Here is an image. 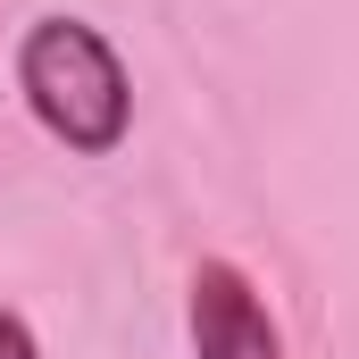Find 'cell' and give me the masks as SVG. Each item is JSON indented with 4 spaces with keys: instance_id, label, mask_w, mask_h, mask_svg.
I'll list each match as a JSON object with an SVG mask.
<instances>
[{
    "instance_id": "3957f363",
    "label": "cell",
    "mask_w": 359,
    "mask_h": 359,
    "mask_svg": "<svg viewBox=\"0 0 359 359\" xmlns=\"http://www.w3.org/2000/svg\"><path fill=\"white\" fill-rule=\"evenodd\" d=\"M0 359H42V343H34V326H25L17 309H0Z\"/></svg>"
},
{
    "instance_id": "6da1fadb",
    "label": "cell",
    "mask_w": 359,
    "mask_h": 359,
    "mask_svg": "<svg viewBox=\"0 0 359 359\" xmlns=\"http://www.w3.org/2000/svg\"><path fill=\"white\" fill-rule=\"evenodd\" d=\"M17 92L34 109V126L50 142H67L76 159H109L134 126V84L109 50V34L84 17H34L17 42Z\"/></svg>"
},
{
    "instance_id": "7a4b0ae2",
    "label": "cell",
    "mask_w": 359,
    "mask_h": 359,
    "mask_svg": "<svg viewBox=\"0 0 359 359\" xmlns=\"http://www.w3.org/2000/svg\"><path fill=\"white\" fill-rule=\"evenodd\" d=\"M192 359H284V334H276L259 284L234 268V259H201L192 268Z\"/></svg>"
}]
</instances>
